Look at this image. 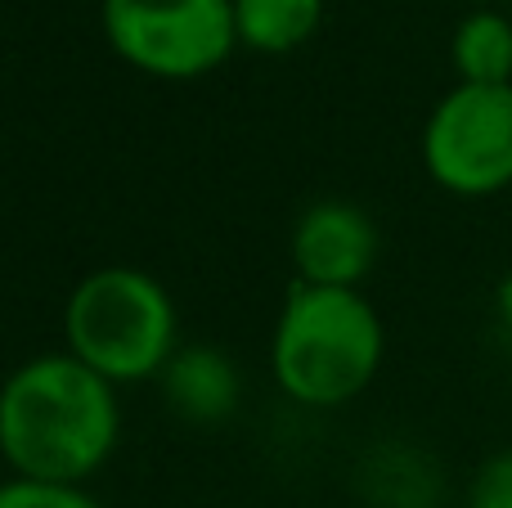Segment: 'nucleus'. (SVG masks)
<instances>
[{"instance_id": "7ed1b4c3", "label": "nucleus", "mask_w": 512, "mask_h": 508, "mask_svg": "<svg viewBox=\"0 0 512 508\" xmlns=\"http://www.w3.org/2000/svg\"><path fill=\"white\" fill-rule=\"evenodd\" d=\"M68 356L108 383H144L176 356V302L135 266H99L63 302Z\"/></svg>"}, {"instance_id": "f8f14e48", "label": "nucleus", "mask_w": 512, "mask_h": 508, "mask_svg": "<svg viewBox=\"0 0 512 508\" xmlns=\"http://www.w3.org/2000/svg\"><path fill=\"white\" fill-rule=\"evenodd\" d=\"M495 329H499V342H504L508 356H512V266L495 284Z\"/></svg>"}, {"instance_id": "1a4fd4ad", "label": "nucleus", "mask_w": 512, "mask_h": 508, "mask_svg": "<svg viewBox=\"0 0 512 508\" xmlns=\"http://www.w3.org/2000/svg\"><path fill=\"white\" fill-rule=\"evenodd\" d=\"M324 23V0H234V32L243 50L292 54Z\"/></svg>"}, {"instance_id": "f257e3e1", "label": "nucleus", "mask_w": 512, "mask_h": 508, "mask_svg": "<svg viewBox=\"0 0 512 508\" xmlns=\"http://www.w3.org/2000/svg\"><path fill=\"white\" fill-rule=\"evenodd\" d=\"M122 437V405L108 378L68 351L32 356L0 383V459L14 477L81 486Z\"/></svg>"}, {"instance_id": "9b49d317", "label": "nucleus", "mask_w": 512, "mask_h": 508, "mask_svg": "<svg viewBox=\"0 0 512 508\" xmlns=\"http://www.w3.org/2000/svg\"><path fill=\"white\" fill-rule=\"evenodd\" d=\"M468 508H512V450H499L477 468L468 486Z\"/></svg>"}, {"instance_id": "39448f33", "label": "nucleus", "mask_w": 512, "mask_h": 508, "mask_svg": "<svg viewBox=\"0 0 512 508\" xmlns=\"http://www.w3.org/2000/svg\"><path fill=\"white\" fill-rule=\"evenodd\" d=\"M423 167L454 198H495L512 189V86L454 81L423 122Z\"/></svg>"}, {"instance_id": "6e6552de", "label": "nucleus", "mask_w": 512, "mask_h": 508, "mask_svg": "<svg viewBox=\"0 0 512 508\" xmlns=\"http://www.w3.org/2000/svg\"><path fill=\"white\" fill-rule=\"evenodd\" d=\"M454 77L468 86H512V18L499 9H472L450 36Z\"/></svg>"}, {"instance_id": "9d476101", "label": "nucleus", "mask_w": 512, "mask_h": 508, "mask_svg": "<svg viewBox=\"0 0 512 508\" xmlns=\"http://www.w3.org/2000/svg\"><path fill=\"white\" fill-rule=\"evenodd\" d=\"M0 508H104V504L86 486L9 477V482H0Z\"/></svg>"}, {"instance_id": "f03ea898", "label": "nucleus", "mask_w": 512, "mask_h": 508, "mask_svg": "<svg viewBox=\"0 0 512 508\" xmlns=\"http://www.w3.org/2000/svg\"><path fill=\"white\" fill-rule=\"evenodd\" d=\"M387 356L382 315L360 288L292 284L270 338V374L306 410L351 405Z\"/></svg>"}, {"instance_id": "0eeeda50", "label": "nucleus", "mask_w": 512, "mask_h": 508, "mask_svg": "<svg viewBox=\"0 0 512 508\" xmlns=\"http://www.w3.org/2000/svg\"><path fill=\"white\" fill-rule=\"evenodd\" d=\"M158 378L167 405L185 423H225L243 401L239 365L221 347H180Z\"/></svg>"}, {"instance_id": "20e7f679", "label": "nucleus", "mask_w": 512, "mask_h": 508, "mask_svg": "<svg viewBox=\"0 0 512 508\" xmlns=\"http://www.w3.org/2000/svg\"><path fill=\"white\" fill-rule=\"evenodd\" d=\"M99 27L117 59L158 81H198L239 45L234 0H99Z\"/></svg>"}, {"instance_id": "423d86ee", "label": "nucleus", "mask_w": 512, "mask_h": 508, "mask_svg": "<svg viewBox=\"0 0 512 508\" xmlns=\"http://www.w3.org/2000/svg\"><path fill=\"white\" fill-rule=\"evenodd\" d=\"M378 225L364 207L324 198L306 207L292 230V266L301 284L315 288H360V279L378 261Z\"/></svg>"}]
</instances>
